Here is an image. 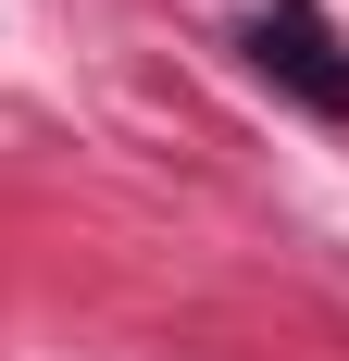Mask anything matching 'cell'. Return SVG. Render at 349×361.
<instances>
[{"label": "cell", "instance_id": "obj_1", "mask_svg": "<svg viewBox=\"0 0 349 361\" xmlns=\"http://www.w3.org/2000/svg\"><path fill=\"white\" fill-rule=\"evenodd\" d=\"M249 63L275 75V87H287L300 112H324V125H349V37L324 25L312 0H262V13H249Z\"/></svg>", "mask_w": 349, "mask_h": 361}]
</instances>
